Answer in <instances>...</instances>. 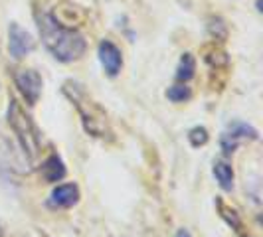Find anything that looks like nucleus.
I'll list each match as a JSON object with an SVG mask.
<instances>
[{"label":"nucleus","mask_w":263,"mask_h":237,"mask_svg":"<svg viewBox=\"0 0 263 237\" xmlns=\"http://www.w3.org/2000/svg\"><path fill=\"white\" fill-rule=\"evenodd\" d=\"M38 30L44 46L48 48V52L62 64H71L79 60L85 50H87V42L73 28L64 26L53 14L50 12H38Z\"/></svg>","instance_id":"obj_1"},{"label":"nucleus","mask_w":263,"mask_h":237,"mask_svg":"<svg viewBox=\"0 0 263 237\" xmlns=\"http://www.w3.org/2000/svg\"><path fill=\"white\" fill-rule=\"evenodd\" d=\"M64 93L69 97V101L78 107L83 129L89 132L91 136L97 139H105L107 134H111L109 125H107L105 113L101 111V107L93 101L87 93L83 91V87L76 81H66L64 83Z\"/></svg>","instance_id":"obj_2"},{"label":"nucleus","mask_w":263,"mask_h":237,"mask_svg":"<svg viewBox=\"0 0 263 237\" xmlns=\"http://www.w3.org/2000/svg\"><path fill=\"white\" fill-rule=\"evenodd\" d=\"M6 121H8L20 148L24 150V154L30 160H36L40 154V148H42V136H40L36 123L32 121V117L22 109V105L16 99H10V103H8Z\"/></svg>","instance_id":"obj_3"},{"label":"nucleus","mask_w":263,"mask_h":237,"mask_svg":"<svg viewBox=\"0 0 263 237\" xmlns=\"http://www.w3.org/2000/svg\"><path fill=\"white\" fill-rule=\"evenodd\" d=\"M14 83L18 87V91L22 93V97L26 99L30 107L38 103L40 95H42V75L36 69H18L14 73Z\"/></svg>","instance_id":"obj_4"},{"label":"nucleus","mask_w":263,"mask_h":237,"mask_svg":"<svg viewBox=\"0 0 263 237\" xmlns=\"http://www.w3.org/2000/svg\"><path fill=\"white\" fill-rule=\"evenodd\" d=\"M8 50L14 60H22L34 50V38L24 28H20L16 22L8 26Z\"/></svg>","instance_id":"obj_5"},{"label":"nucleus","mask_w":263,"mask_h":237,"mask_svg":"<svg viewBox=\"0 0 263 237\" xmlns=\"http://www.w3.org/2000/svg\"><path fill=\"white\" fill-rule=\"evenodd\" d=\"M97 55H99V62L105 69V73L109 77H117L123 69V53L117 46L111 42V40H103L97 48Z\"/></svg>","instance_id":"obj_6"},{"label":"nucleus","mask_w":263,"mask_h":237,"mask_svg":"<svg viewBox=\"0 0 263 237\" xmlns=\"http://www.w3.org/2000/svg\"><path fill=\"white\" fill-rule=\"evenodd\" d=\"M81 198L79 192V186L76 182H67V184H58L50 194L48 204L52 208H60V210H67V208H73Z\"/></svg>","instance_id":"obj_7"},{"label":"nucleus","mask_w":263,"mask_h":237,"mask_svg":"<svg viewBox=\"0 0 263 237\" xmlns=\"http://www.w3.org/2000/svg\"><path fill=\"white\" fill-rule=\"evenodd\" d=\"M40 174H42V178H44V182H48V184H58V182H62L64 178H66L67 174V168L66 164H64V160L60 154H50V156L44 160V164H42V168H40Z\"/></svg>","instance_id":"obj_8"},{"label":"nucleus","mask_w":263,"mask_h":237,"mask_svg":"<svg viewBox=\"0 0 263 237\" xmlns=\"http://www.w3.org/2000/svg\"><path fill=\"white\" fill-rule=\"evenodd\" d=\"M212 172H214L218 184H220V188L224 192H232L234 190V178H236V174H234V168H232L230 162H226V160H214Z\"/></svg>","instance_id":"obj_9"},{"label":"nucleus","mask_w":263,"mask_h":237,"mask_svg":"<svg viewBox=\"0 0 263 237\" xmlns=\"http://www.w3.org/2000/svg\"><path fill=\"white\" fill-rule=\"evenodd\" d=\"M216 208H218V213H220V218L224 220L228 227H232L237 233L243 231V222H241V218H239L236 208H230L222 198H216Z\"/></svg>","instance_id":"obj_10"},{"label":"nucleus","mask_w":263,"mask_h":237,"mask_svg":"<svg viewBox=\"0 0 263 237\" xmlns=\"http://www.w3.org/2000/svg\"><path fill=\"white\" fill-rule=\"evenodd\" d=\"M228 132L236 136L237 141H259V131L243 121H232L228 125Z\"/></svg>","instance_id":"obj_11"},{"label":"nucleus","mask_w":263,"mask_h":237,"mask_svg":"<svg viewBox=\"0 0 263 237\" xmlns=\"http://www.w3.org/2000/svg\"><path fill=\"white\" fill-rule=\"evenodd\" d=\"M196 73V60L192 53H182L180 62H178V67H176V81L180 83H186L194 77Z\"/></svg>","instance_id":"obj_12"},{"label":"nucleus","mask_w":263,"mask_h":237,"mask_svg":"<svg viewBox=\"0 0 263 237\" xmlns=\"http://www.w3.org/2000/svg\"><path fill=\"white\" fill-rule=\"evenodd\" d=\"M192 97V91L190 87L184 85V83H178V85H172L166 89V99L172 101V103H184Z\"/></svg>","instance_id":"obj_13"},{"label":"nucleus","mask_w":263,"mask_h":237,"mask_svg":"<svg viewBox=\"0 0 263 237\" xmlns=\"http://www.w3.org/2000/svg\"><path fill=\"white\" fill-rule=\"evenodd\" d=\"M210 141V134H208V129L206 127H192L190 131H188V143L194 146V148H200V146H204L206 143Z\"/></svg>","instance_id":"obj_14"},{"label":"nucleus","mask_w":263,"mask_h":237,"mask_svg":"<svg viewBox=\"0 0 263 237\" xmlns=\"http://www.w3.org/2000/svg\"><path fill=\"white\" fill-rule=\"evenodd\" d=\"M204 60H206L212 67H226L228 66V62H230V57L226 55V52L218 50L216 46L212 48V52H208L206 55H204Z\"/></svg>","instance_id":"obj_15"},{"label":"nucleus","mask_w":263,"mask_h":237,"mask_svg":"<svg viewBox=\"0 0 263 237\" xmlns=\"http://www.w3.org/2000/svg\"><path fill=\"white\" fill-rule=\"evenodd\" d=\"M208 32H210L212 38L220 40V42L228 38V26L224 24V20H222V18H210Z\"/></svg>","instance_id":"obj_16"},{"label":"nucleus","mask_w":263,"mask_h":237,"mask_svg":"<svg viewBox=\"0 0 263 237\" xmlns=\"http://www.w3.org/2000/svg\"><path fill=\"white\" fill-rule=\"evenodd\" d=\"M237 146H239V141H237L236 136H232L228 131L220 136V148H222V152H224L226 156L234 154V152L237 150Z\"/></svg>","instance_id":"obj_17"},{"label":"nucleus","mask_w":263,"mask_h":237,"mask_svg":"<svg viewBox=\"0 0 263 237\" xmlns=\"http://www.w3.org/2000/svg\"><path fill=\"white\" fill-rule=\"evenodd\" d=\"M174 237H192V235H190V233H188L186 229H178V231H176V235H174Z\"/></svg>","instance_id":"obj_18"},{"label":"nucleus","mask_w":263,"mask_h":237,"mask_svg":"<svg viewBox=\"0 0 263 237\" xmlns=\"http://www.w3.org/2000/svg\"><path fill=\"white\" fill-rule=\"evenodd\" d=\"M0 237H4V227H2V224H0Z\"/></svg>","instance_id":"obj_19"}]
</instances>
